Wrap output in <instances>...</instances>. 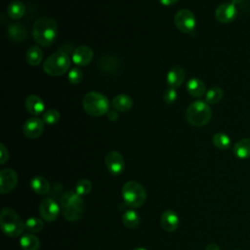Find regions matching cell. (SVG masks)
<instances>
[{
	"label": "cell",
	"mask_w": 250,
	"mask_h": 250,
	"mask_svg": "<svg viewBox=\"0 0 250 250\" xmlns=\"http://www.w3.org/2000/svg\"><path fill=\"white\" fill-rule=\"evenodd\" d=\"M57 23L49 17L38 19L32 27V36L37 44L43 47L51 46L57 37Z\"/></svg>",
	"instance_id": "1"
},
{
	"label": "cell",
	"mask_w": 250,
	"mask_h": 250,
	"mask_svg": "<svg viewBox=\"0 0 250 250\" xmlns=\"http://www.w3.org/2000/svg\"><path fill=\"white\" fill-rule=\"evenodd\" d=\"M60 207L63 217L70 222H75L81 219L84 214L85 204L78 193L75 191H65L60 201Z\"/></svg>",
	"instance_id": "2"
},
{
	"label": "cell",
	"mask_w": 250,
	"mask_h": 250,
	"mask_svg": "<svg viewBox=\"0 0 250 250\" xmlns=\"http://www.w3.org/2000/svg\"><path fill=\"white\" fill-rule=\"evenodd\" d=\"M0 226L2 231L10 236V237H18L25 229L24 223L19 214L11 209V208H4L0 214Z\"/></svg>",
	"instance_id": "3"
},
{
	"label": "cell",
	"mask_w": 250,
	"mask_h": 250,
	"mask_svg": "<svg viewBox=\"0 0 250 250\" xmlns=\"http://www.w3.org/2000/svg\"><path fill=\"white\" fill-rule=\"evenodd\" d=\"M83 108L87 114L99 117L107 114L109 111V102L107 98L99 92H89L87 93L82 101Z\"/></svg>",
	"instance_id": "4"
},
{
	"label": "cell",
	"mask_w": 250,
	"mask_h": 250,
	"mask_svg": "<svg viewBox=\"0 0 250 250\" xmlns=\"http://www.w3.org/2000/svg\"><path fill=\"white\" fill-rule=\"evenodd\" d=\"M188 122L193 126H204L212 118V109L206 102L195 101L191 103L186 111Z\"/></svg>",
	"instance_id": "5"
},
{
	"label": "cell",
	"mask_w": 250,
	"mask_h": 250,
	"mask_svg": "<svg viewBox=\"0 0 250 250\" xmlns=\"http://www.w3.org/2000/svg\"><path fill=\"white\" fill-rule=\"evenodd\" d=\"M70 67V59L63 51H57L49 56L44 63L43 69L50 76H61L66 73Z\"/></svg>",
	"instance_id": "6"
},
{
	"label": "cell",
	"mask_w": 250,
	"mask_h": 250,
	"mask_svg": "<svg viewBox=\"0 0 250 250\" xmlns=\"http://www.w3.org/2000/svg\"><path fill=\"white\" fill-rule=\"evenodd\" d=\"M122 197L128 206L138 208L145 203L146 199V192L144 187L138 182L128 181L123 185Z\"/></svg>",
	"instance_id": "7"
},
{
	"label": "cell",
	"mask_w": 250,
	"mask_h": 250,
	"mask_svg": "<svg viewBox=\"0 0 250 250\" xmlns=\"http://www.w3.org/2000/svg\"><path fill=\"white\" fill-rule=\"evenodd\" d=\"M174 21L177 28L184 33L191 32L196 26L195 16L188 9L179 10L175 15Z\"/></svg>",
	"instance_id": "8"
},
{
	"label": "cell",
	"mask_w": 250,
	"mask_h": 250,
	"mask_svg": "<svg viewBox=\"0 0 250 250\" xmlns=\"http://www.w3.org/2000/svg\"><path fill=\"white\" fill-rule=\"evenodd\" d=\"M61 207L52 198H45L39 205V214L42 219L47 222L55 221L60 213Z\"/></svg>",
	"instance_id": "9"
},
{
	"label": "cell",
	"mask_w": 250,
	"mask_h": 250,
	"mask_svg": "<svg viewBox=\"0 0 250 250\" xmlns=\"http://www.w3.org/2000/svg\"><path fill=\"white\" fill-rule=\"evenodd\" d=\"M236 16H237L236 7L231 2L220 4L215 11V17L217 21L222 23H229L233 21Z\"/></svg>",
	"instance_id": "10"
},
{
	"label": "cell",
	"mask_w": 250,
	"mask_h": 250,
	"mask_svg": "<svg viewBox=\"0 0 250 250\" xmlns=\"http://www.w3.org/2000/svg\"><path fill=\"white\" fill-rule=\"evenodd\" d=\"M18 183V174L11 168H5L0 171V192L7 193L15 188Z\"/></svg>",
	"instance_id": "11"
},
{
	"label": "cell",
	"mask_w": 250,
	"mask_h": 250,
	"mask_svg": "<svg viewBox=\"0 0 250 250\" xmlns=\"http://www.w3.org/2000/svg\"><path fill=\"white\" fill-rule=\"evenodd\" d=\"M104 162L108 172L112 175L121 174L125 168L123 156L118 151L115 150H112L106 154Z\"/></svg>",
	"instance_id": "12"
},
{
	"label": "cell",
	"mask_w": 250,
	"mask_h": 250,
	"mask_svg": "<svg viewBox=\"0 0 250 250\" xmlns=\"http://www.w3.org/2000/svg\"><path fill=\"white\" fill-rule=\"evenodd\" d=\"M44 121L38 117L28 118L22 125V132L29 139H36L41 136L44 130Z\"/></svg>",
	"instance_id": "13"
},
{
	"label": "cell",
	"mask_w": 250,
	"mask_h": 250,
	"mask_svg": "<svg viewBox=\"0 0 250 250\" xmlns=\"http://www.w3.org/2000/svg\"><path fill=\"white\" fill-rule=\"evenodd\" d=\"M94 57V52L91 47L86 45L78 46L72 53V62L78 66H85L89 64Z\"/></svg>",
	"instance_id": "14"
},
{
	"label": "cell",
	"mask_w": 250,
	"mask_h": 250,
	"mask_svg": "<svg viewBox=\"0 0 250 250\" xmlns=\"http://www.w3.org/2000/svg\"><path fill=\"white\" fill-rule=\"evenodd\" d=\"M24 104H25L26 110L32 115H39L40 113L44 112L45 104L43 100L37 95L32 94L27 96L25 99Z\"/></svg>",
	"instance_id": "15"
},
{
	"label": "cell",
	"mask_w": 250,
	"mask_h": 250,
	"mask_svg": "<svg viewBox=\"0 0 250 250\" xmlns=\"http://www.w3.org/2000/svg\"><path fill=\"white\" fill-rule=\"evenodd\" d=\"M185 78H186L185 69L182 66L176 65L168 71L166 80H167L169 87L176 89L177 87H179L180 85L183 84Z\"/></svg>",
	"instance_id": "16"
},
{
	"label": "cell",
	"mask_w": 250,
	"mask_h": 250,
	"mask_svg": "<svg viewBox=\"0 0 250 250\" xmlns=\"http://www.w3.org/2000/svg\"><path fill=\"white\" fill-rule=\"evenodd\" d=\"M179 217L173 210H166L161 215V226L166 231H174L179 227Z\"/></svg>",
	"instance_id": "17"
},
{
	"label": "cell",
	"mask_w": 250,
	"mask_h": 250,
	"mask_svg": "<svg viewBox=\"0 0 250 250\" xmlns=\"http://www.w3.org/2000/svg\"><path fill=\"white\" fill-rule=\"evenodd\" d=\"M111 104L118 112H127L133 106V100L126 94H119L112 99Z\"/></svg>",
	"instance_id": "18"
},
{
	"label": "cell",
	"mask_w": 250,
	"mask_h": 250,
	"mask_svg": "<svg viewBox=\"0 0 250 250\" xmlns=\"http://www.w3.org/2000/svg\"><path fill=\"white\" fill-rule=\"evenodd\" d=\"M187 91L190 96L194 98H200L206 93V85L201 79L193 77L188 81Z\"/></svg>",
	"instance_id": "19"
},
{
	"label": "cell",
	"mask_w": 250,
	"mask_h": 250,
	"mask_svg": "<svg viewBox=\"0 0 250 250\" xmlns=\"http://www.w3.org/2000/svg\"><path fill=\"white\" fill-rule=\"evenodd\" d=\"M232 151L237 158H250V138H244L235 143L232 147Z\"/></svg>",
	"instance_id": "20"
},
{
	"label": "cell",
	"mask_w": 250,
	"mask_h": 250,
	"mask_svg": "<svg viewBox=\"0 0 250 250\" xmlns=\"http://www.w3.org/2000/svg\"><path fill=\"white\" fill-rule=\"evenodd\" d=\"M7 33H8V36L16 42H21L27 36V31H26L25 26L23 24L18 23V22L9 25V27L7 29Z\"/></svg>",
	"instance_id": "21"
},
{
	"label": "cell",
	"mask_w": 250,
	"mask_h": 250,
	"mask_svg": "<svg viewBox=\"0 0 250 250\" xmlns=\"http://www.w3.org/2000/svg\"><path fill=\"white\" fill-rule=\"evenodd\" d=\"M31 188L38 194H47L50 191V183L48 180L41 176H36L30 181Z\"/></svg>",
	"instance_id": "22"
},
{
	"label": "cell",
	"mask_w": 250,
	"mask_h": 250,
	"mask_svg": "<svg viewBox=\"0 0 250 250\" xmlns=\"http://www.w3.org/2000/svg\"><path fill=\"white\" fill-rule=\"evenodd\" d=\"M20 244L22 250H38L40 247V241L38 237L31 233H25L21 235Z\"/></svg>",
	"instance_id": "23"
},
{
	"label": "cell",
	"mask_w": 250,
	"mask_h": 250,
	"mask_svg": "<svg viewBox=\"0 0 250 250\" xmlns=\"http://www.w3.org/2000/svg\"><path fill=\"white\" fill-rule=\"evenodd\" d=\"M24 12H25V7L23 3L19 0L12 1L7 6V14L13 20L21 19L24 15Z\"/></svg>",
	"instance_id": "24"
},
{
	"label": "cell",
	"mask_w": 250,
	"mask_h": 250,
	"mask_svg": "<svg viewBox=\"0 0 250 250\" xmlns=\"http://www.w3.org/2000/svg\"><path fill=\"white\" fill-rule=\"evenodd\" d=\"M25 58H26V62L30 65L36 66L41 62L43 59V53L38 46H31L28 48Z\"/></svg>",
	"instance_id": "25"
},
{
	"label": "cell",
	"mask_w": 250,
	"mask_h": 250,
	"mask_svg": "<svg viewBox=\"0 0 250 250\" xmlns=\"http://www.w3.org/2000/svg\"><path fill=\"white\" fill-rule=\"evenodd\" d=\"M122 222L127 228H136L140 223V216L135 210L128 209L122 215Z\"/></svg>",
	"instance_id": "26"
},
{
	"label": "cell",
	"mask_w": 250,
	"mask_h": 250,
	"mask_svg": "<svg viewBox=\"0 0 250 250\" xmlns=\"http://www.w3.org/2000/svg\"><path fill=\"white\" fill-rule=\"evenodd\" d=\"M213 144L219 149H228L231 145V140L227 134L219 132L213 136Z\"/></svg>",
	"instance_id": "27"
},
{
	"label": "cell",
	"mask_w": 250,
	"mask_h": 250,
	"mask_svg": "<svg viewBox=\"0 0 250 250\" xmlns=\"http://www.w3.org/2000/svg\"><path fill=\"white\" fill-rule=\"evenodd\" d=\"M224 96V92L220 87H213L205 93V102L208 104H215L219 103Z\"/></svg>",
	"instance_id": "28"
},
{
	"label": "cell",
	"mask_w": 250,
	"mask_h": 250,
	"mask_svg": "<svg viewBox=\"0 0 250 250\" xmlns=\"http://www.w3.org/2000/svg\"><path fill=\"white\" fill-rule=\"evenodd\" d=\"M24 226L25 229H27L29 232H38L43 229L44 224L41 219L37 217H30L25 220Z\"/></svg>",
	"instance_id": "29"
},
{
	"label": "cell",
	"mask_w": 250,
	"mask_h": 250,
	"mask_svg": "<svg viewBox=\"0 0 250 250\" xmlns=\"http://www.w3.org/2000/svg\"><path fill=\"white\" fill-rule=\"evenodd\" d=\"M92 190V183L88 179H80L75 185V192L79 195H87Z\"/></svg>",
	"instance_id": "30"
},
{
	"label": "cell",
	"mask_w": 250,
	"mask_h": 250,
	"mask_svg": "<svg viewBox=\"0 0 250 250\" xmlns=\"http://www.w3.org/2000/svg\"><path fill=\"white\" fill-rule=\"evenodd\" d=\"M60 120V113L55 108H50L44 111L43 113V121L47 124H56Z\"/></svg>",
	"instance_id": "31"
},
{
	"label": "cell",
	"mask_w": 250,
	"mask_h": 250,
	"mask_svg": "<svg viewBox=\"0 0 250 250\" xmlns=\"http://www.w3.org/2000/svg\"><path fill=\"white\" fill-rule=\"evenodd\" d=\"M67 78L71 84H79L83 79V72L79 67H72L68 71Z\"/></svg>",
	"instance_id": "32"
},
{
	"label": "cell",
	"mask_w": 250,
	"mask_h": 250,
	"mask_svg": "<svg viewBox=\"0 0 250 250\" xmlns=\"http://www.w3.org/2000/svg\"><path fill=\"white\" fill-rule=\"evenodd\" d=\"M177 97H178V94H177V91L175 88L168 87L163 92V100L167 104H173L177 100Z\"/></svg>",
	"instance_id": "33"
},
{
	"label": "cell",
	"mask_w": 250,
	"mask_h": 250,
	"mask_svg": "<svg viewBox=\"0 0 250 250\" xmlns=\"http://www.w3.org/2000/svg\"><path fill=\"white\" fill-rule=\"evenodd\" d=\"M9 158L8 149L4 146V144H0V164H4Z\"/></svg>",
	"instance_id": "34"
},
{
	"label": "cell",
	"mask_w": 250,
	"mask_h": 250,
	"mask_svg": "<svg viewBox=\"0 0 250 250\" xmlns=\"http://www.w3.org/2000/svg\"><path fill=\"white\" fill-rule=\"evenodd\" d=\"M118 111H116L115 109L114 110H109L108 112H107V118L110 120V121H116L118 118H119V115H118V113H117Z\"/></svg>",
	"instance_id": "35"
},
{
	"label": "cell",
	"mask_w": 250,
	"mask_h": 250,
	"mask_svg": "<svg viewBox=\"0 0 250 250\" xmlns=\"http://www.w3.org/2000/svg\"><path fill=\"white\" fill-rule=\"evenodd\" d=\"M158 1L163 6H172V5H175L179 0H158Z\"/></svg>",
	"instance_id": "36"
},
{
	"label": "cell",
	"mask_w": 250,
	"mask_h": 250,
	"mask_svg": "<svg viewBox=\"0 0 250 250\" xmlns=\"http://www.w3.org/2000/svg\"><path fill=\"white\" fill-rule=\"evenodd\" d=\"M205 250H220V247L215 243H210L206 246Z\"/></svg>",
	"instance_id": "37"
},
{
	"label": "cell",
	"mask_w": 250,
	"mask_h": 250,
	"mask_svg": "<svg viewBox=\"0 0 250 250\" xmlns=\"http://www.w3.org/2000/svg\"><path fill=\"white\" fill-rule=\"evenodd\" d=\"M231 1V3L232 4H234V5H237V4H240V3H242V1L243 0H230Z\"/></svg>",
	"instance_id": "38"
},
{
	"label": "cell",
	"mask_w": 250,
	"mask_h": 250,
	"mask_svg": "<svg viewBox=\"0 0 250 250\" xmlns=\"http://www.w3.org/2000/svg\"><path fill=\"white\" fill-rule=\"evenodd\" d=\"M133 250H146V248H143V247H138V248H135Z\"/></svg>",
	"instance_id": "39"
},
{
	"label": "cell",
	"mask_w": 250,
	"mask_h": 250,
	"mask_svg": "<svg viewBox=\"0 0 250 250\" xmlns=\"http://www.w3.org/2000/svg\"><path fill=\"white\" fill-rule=\"evenodd\" d=\"M234 250H240V249H234Z\"/></svg>",
	"instance_id": "40"
}]
</instances>
